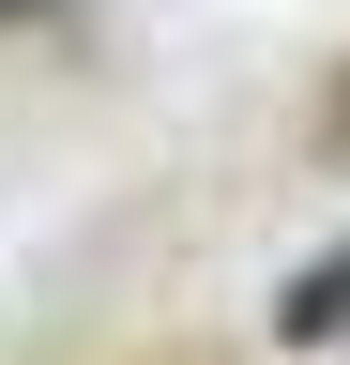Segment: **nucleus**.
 <instances>
[{
    "mask_svg": "<svg viewBox=\"0 0 350 365\" xmlns=\"http://www.w3.org/2000/svg\"><path fill=\"white\" fill-rule=\"evenodd\" d=\"M274 335H289V350H320V335H350V244H320V259H304L289 289H274Z\"/></svg>",
    "mask_w": 350,
    "mask_h": 365,
    "instance_id": "f257e3e1",
    "label": "nucleus"
},
{
    "mask_svg": "<svg viewBox=\"0 0 350 365\" xmlns=\"http://www.w3.org/2000/svg\"><path fill=\"white\" fill-rule=\"evenodd\" d=\"M31 16H61V0H0V31H31Z\"/></svg>",
    "mask_w": 350,
    "mask_h": 365,
    "instance_id": "f03ea898",
    "label": "nucleus"
},
{
    "mask_svg": "<svg viewBox=\"0 0 350 365\" xmlns=\"http://www.w3.org/2000/svg\"><path fill=\"white\" fill-rule=\"evenodd\" d=\"M335 153H350V76H335Z\"/></svg>",
    "mask_w": 350,
    "mask_h": 365,
    "instance_id": "7ed1b4c3",
    "label": "nucleus"
}]
</instances>
